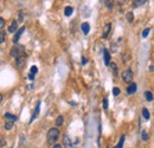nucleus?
<instances>
[{
	"label": "nucleus",
	"mask_w": 154,
	"mask_h": 148,
	"mask_svg": "<svg viewBox=\"0 0 154 148\" xmlns=\"http://www.w3.org/2000/svg\"><path fill=\"white\" fill-rule=\"evenodd\" d=\"M126 18H127V21L128 23H133L134 21V14H133V12H128Z\"/></svg>",
	"instance_id": "obj_21"
},
{
	"label": "nucleus",
	"mask_w": 154,
	"mask_h": 148,
	"mask_svg": "<svg viewBox=\"0 0 154 148\" xmlns=\"http://www.w3.org/2000/svg\"><path fill=\"white\" fill-rule=\"evenodd\" d=\"M111 31V24H106V26H104V30H103V33H102V38L103 39H107L108 38V36Z\"/></svg>",
	"instance_id": "obj_10"
},
{
	"label": "nucleus",
	"mask_w": 154,
	"mask_h": 148,
	"mask_svg": "<svg viewBox=\"0 0 154 148\" xmlns=\"http://www.w3.org/2000/svg\"><path fill=\"white\" fill-rule=\"evenodd\" d=\"M52 148H63V146L62 145H55Z\"/></svg>",
	"instance_id": "obj_34"
},
{
	"label": "nucleus",
	"mask_w": 154,
	"mask_h": 148,
	"mask_svg": "<svg viewBox=\"0 0 154 148\" xmlns=\"http://www.w3.org/2000/svg\"><path fill=\"white\" fill-rule=\"evenodd\" d=\"M59 138V129L58 128H50L46 135V140L50 145L55 143Z\"/></svg>",
	"instance_id": "obj_1"
},
{
	"label": "nucleus",
	"mask_w": 154,
	"mask_h": 148,
	"mask_svg": "<svg viewBox=\"0 0 154 148\" xmlns=\"http://www.w3.org/2000/svg\"><path fill=\"white\" fill-rule=\"evenodd\" d=\"M18 21H23V13H21V12H19V19H18Z\"/></svg>",
	"instance_id": "obj_32"
},
{
	"label": "nucleus",
	"mask_w": 154,
	"mask_h": 148,
	"mask_svg": "<svg viewBox=\"0 0 154 148\" xmlns=\"http://www.w3.org/2000/svg\"><path fill=\"white\" fill-rule=\"evenodd\" d=\"M149 32H151V29H149V27H146V29L144 30V32H142V38H146V37L149 34Z\"/></svg>",
	"instance_id": "obj_24"
},
{
	"label": "nucleus",
	"mask_w": 154,
	"mask_h": 148,
	"mask_svg": "<svg viewBox=\"0 0 154 148\" xmlns=\"http://www.w3.org/2000/svg\"><path fill=\"white\" fill-rule=\"evenodd\" d=\"M24 139H25L24 136H21V138H20V147H23V143H24Z\"/></svg>",
	"instance_id": "obj_33"
},
{
	"label": "nucleus",
	"mask_w": 154,
	"mask_h": 148,
	"mask_svg": "<svg viewBox=\"0 0 154 148\" xmlns=\"http://www.w3.org/2000/svg\"><path fill=\"white\" fill-rule=\"evenodd\" d=\"M87 63H88V60H87V58H85V57H82V64H83V65H85Z\"/></svg>",
	"instance_id": "obj_31"
},
{
	"label": "nucleus",
	"mask_w": 154,
	"mask_h": 148,
	"mask_svg": "<svg viewBox=\"0 0 154 148\" xmlns=\"http://www.w3.org/2000/svg\"><path fill=\"white\" fill-rule=\"evenodd\" d=\"M24 31H25V26H24V27H20V29L14 33V37H13V39H12V42H13L14 44H17V43L19 42V39H20L21 34L24 33Z\"/></svg>",
	"instance_id": "obj_7"
},
{
	"label": "nucleus",
	"mask_w": 154,
	"mask_h": 148,
	"mask_svg": "<svg viewBox=\"0 0 154 148\" xmlns=\"http://www.w3.org/2000/svg\"><path fill=\"white\" fill-rule=\"evenodd\" d=\"M81 29H82V32L84 34H88L89 31H90V25H89V23H82Z\"/></svg>",
	"instance_id": "obj_12"
},
{
	"label": "nucleus",
	"mask_w": 154,
	"mask_h": 148,
	"mask_svg": "<svg viewBox=\"0 0 154 148\" xmlns=\"http://www.w3.org/2000/svg\"><path fill=\"white\" fill-rule=\"evenodd\" d=\"M72 13H74V7L67 6L65 8H64V14H65V17H70Z\"/></svg>",
	"instance_id": "obj_14"
},
{
	"label": "nucleus",
	"mask_w": 154,
	"mask_h": 148,
	"mask_svg": "<svg viewBox=\"0 0 154 148\" xmlns=\"http://www.w3.org/2000/svg\"><path fill=\"white\" fill-rule=\"evenodd\" d=\"M10 55H11V57H13V58H18L19 56L25 55V47L23 45H17L16 44L11 49Z\"/></svg>",
	"instance_id": "obj_2"
},
{
	"label": "nucleus",
	"mask_w": 154,
	"mask_h": 148,
	"mask_svg": "<svg viewBox=\"0 0 154 148\" xmlns=\"http://www.w3.org/2000/svg\"><path fill=\"white\" fill-rule=\"evenodd\" d=\"M141 139H142V141H147L148 140V134H147V132H145V130L141 132Z\"/></svg>",
	"instance_id": "obj_23"
},
{
	"label": "nucleus",
	"mask_w": 154,
	"mask_h": 148,
	"mask_svg": "<svg viewBox=\"0 0 154 148\" xmlns=\"http://www.w3.org/2000/svg\"><path fill=\"white\" fill-rule=\"evenodd\" d=\"M148 0H134V7H140V6H144Z\"/></svg>",
	"instance_id": "obj_17"
},
{
	"label": "nucleus",
	"mask_w": 154,
	"mask_h": 148,
	"mask_svg": "<svg viewBox=\"0 0 154 148\" xmlns=\"http://www.w3.org/2000/svg\"><path fill=\"white\" fill-rule=\"evenodd\" d=\"M120 92H121V90H120L119 88H116V87H115V88L113 89V95H114V96H119Z\"/></svg>",
	"instance_id": "obj_25"
},
{
	"label": "nucleus",
	"mask_w": 154,
	"mask_h": 148,
	"mask_svg": "<svg viewBox=\"0 0 154 148\" xmlns=\"http://www.w3.org/2000/svg\"><path fill=\"white\" fill-rule=\"evenodd\" d=\"M121 78L124 83L127 84H131L132 81H133V71L131 69H126L122 73H121Z\"/></svg>",
	"instance_id": "obj_3"
},
{
	"label": "nucleus",
	"mask_w": 154,
	"mask_h": 148,
	"mask_svg": "<svg viewBox=\"0 0 154 148\" xmlns=\"http://www.w3.org/2000/svg\"><path fill=\"white\" fill-rule=\"evenodd\" d=\"M63 145L65 146L67 148H76V147L74 146L72 141L70 140V138H69V135H68V134H65V135L63 136Z\"/></svg>",
	"instance_id": "obj_5"
},
{
	"label": "nucleus",
	"mask_w": 154,
	"mask_h": 148,
	"mask_svg": "<svg viewBox=\"0 0 154 148\" xmlns=\"http://www.w3.org/2000/svg\"><path fill=\"white\" fill-rule=\"evenodd\" d=\"M145 98L148 101V102H152L154 100V96H153V92L152 91H145Z\"/></svg>",
	"instance_id": "obj_15"
},
{
	"label": "nucleus",
	"mask_w": 154,
	"mask_h": 148,
	"mask_svg": "<svg viewBox=\"0 0 154 148\" xmlns=\"http://www.w3.org/2000/svg\"><path fill=\"white\" fill-rule=\"evenodd\" d=\"M151 71H154V65H151Z\"/></svg>",
	"instance_id": "obj_35"
},
{
	"label": "nucleus",
	"mask_w": 154,
	"mask_h": 148,
	"mask_svg": "<svg viewBox=\"0 0 154 148\" xmlns=\"http://www.w3.org/2000/svg\"><path fill=\"white\" fill-rule=\"evenodd\" d=\"M5 119L8 120V121H13V122H16L18 117H17L16 115H13V114H11V113L7 112V113H5Z\"/></svg>",
	"instance_id": "obj_13"
},
{
	"label": "nucleus",
	"mask_w": 154,
	"mask_h": 148,
	"mask_svg": "<svg viewBox=\"0 0 154 148\" xmlns=\"http://www.w3.org/2000/svg\"><path fill=\"white\" fill-rule=\"evenodd\" d=\"M109 66L113 69V71H114V75H115V76H119V72H118V65L115 64V63H113V62H110Z\"/></svg>",
	"instance_id": "obj_20"
},
{
	"label": "nucleus",
	"mask_w": 154,
	"mask_h": 148,
	"mask_svg": "<svg viewBox=\"0 0 154 148\" xmlns=\"http://www.w3.org/2000/svg\"><path fill=\"white\" fill-rule=\"evenodd\" d=\"M39 112H41V101H38L37 104H36L34 112H33V114H32V116H31V119H30V123H32V122L37 119V116H38V114H39Z\"/></svg>",
	"instance_id": "obj_6"
},
{
	"label": "nucleus",
	"mask_w": 154,
	"mask_h": 148,
	"mask_svg": "<svg viewBox=\"0 0 154 148\" xmlns=\"http://www.w3.org/2000/svg\"><path fill=\"white\" fill-rule=\"evenodd\" d=\"M142 116L146 119V120H149L151 119V114H149V110L147 108H142Z\"/></svg>",
	"instance_id": "obj_18"
},
{
	"label": "nucleus",
	"mask_w": 154,
	"mask_h": 148,
	"mask_svg": "<svg viewBox=\"0 0 154 148\" xmlns=\"http://www.w3.org/2000/svg\"><path fill=\"white\" fill-rule=\"evenodd\" d=\"M4 26H5V19L1 17L0 18V27H1V30H4Z\"/></svg>",
	"instance_id": "obj_28"
},
{
	"label": "nucleus",
	"mask_w": 154,
	"mask_h": 148,
	"mask_svg": "<svg viewBox=\"0 0 154 148\" xmlns=\"http://www.w3.org/2000/svg\"><path fill=\"white\" fill-rule=\"evenodd\" d=\"M103 109L104 110L108 109V100H107V98H103Z\"/></svg>",
	"instance_id": "obj_29"
},
{
	"label": "nucleus",
	"mask_w": 154,
	"mask_h": 148,
	"mask_svg": "<svg viewBox=\"0 0 154 148\" xmlns=\"http://www.w3.org/2000/svg\"><path fill=\"white\" fill-rule=\"evenodd\" d=\"M28 76H29V79H30V81H34V73L30 72L29 75H28Z\"/></svg>",
	"instance_id": "obj_30"
},
{
	"label": "nucleus",
	"mask_w": 154,
	"mask_h": 148,
	"mask_svg": "<svg viewBox=\"0 0 154 148\" xmlns=\"http://www.w3.org/2000/svg\"><path fill=\"white\" fill-rule=\"evenodd\" d=\"M124 139H126V136H124V135H122V136H121V139H120V141H119V143H118L116 146H115L114 148H122V147H123V142H124Z\"/></svg>",
	"instance_id": "obj_22"
},
{
	"label": "nucleus",
	"mask_w": 154,
	"mask_h": 148,
	"mask_svg": "<svg viewBox=\"0 0 154 148\" xmlns=\"http://www.w3.org/2000/svg\"><path fill=\"white\" fill-rule=\"evenodd\" d=\"M103 59H104V64L109 65L110 64V53L107 49H103Z\"/></svg>",
	"instance_id": "obj_11"
},
{
	"label": "nucleus",
	"mask_w": 154,
	"mask_h": 148,
	"mask_svg": "<svg viewBox=\"0 0 154 148\" xmlns=\"http://www.w3.org/2000/svg\"><path fill=\"white\" fill-rule=\"evenodd\" d=\"M63 123H64V117H63L62 115L57 116V119H56V126H57V127H60Z\"/></svg>",
	"instance_id": "obj_19"
},
{
	"label": "nucleus",
	"mask_w": 154,
	"mask_h": 148,
	"mask_svg": "<svg viewBox=\"0 0 154 148\" xmlns=\"http://www.w3.org/2000/svg\"><path fill=\"white\" fill-rule=\"evenodd\" d=\"M13 126H14V122H13V121L6 120V122H5V129H6V130H11L12 128H13Z\"/></svg>",
	"instance_id": "obj_16"
},
{
	"label": "nucleus",
	"mask_w": 154,
	"mask_h": 148,
	"mask_svg": "<svg viewBox=\"0 0 154 148\" xmlns=\"http://www.w3.org/2000/svg\"><path fill=\"white\" fill-rule=\"evenodd\" d=\"M30 72H32V73H34V75H36V73L38 72V68H37L36 65H33V66H31V70H30Z\"/></svg>",
	"instance_id": "obj_27"
},
{
	"label": "nucleus",
	"mask_w": 154,
	"mask_h": 148,
	"mask_svg": "<svg viewBox=\"0 0 154 148\" xmlns=\"http://www.w3.org/2000/svg\"><path fill=\"white\" fill-rule=\"evenodd\" d=\"M5 38H6V33H5V31L4 30H1V39H0V43H4L5 42Z\"/></svg>",
	"instance_id": "obj_26"
},
{
	"label": "nucleus",
	"mask_w": 154,
	"mask_h": 148,
	"mask_svg": "<svg viewBox=\"0 0 154 148\" xmlns=\"http://www.w3.org/2000/svg\"><path fill=\"white\" fill-rule=\"evenodd\" d=\"M25 60H26V53L19 56L18 58H16V64H17L18 69H23V66L25 65Z\"/></svg>",
	"instance_id": "obj_4"
},
{
	"label": "nucleus",
	"mask_w": 154,
	"mask_h": 148,
	"mask_svg": "<svg viewBox=\"0 0 154 148\" xmlns=\"http://www.w3.org/2000/svg\"><path fill=\"white\" fill-rule=\"evenodd\" d=\"M136 89H138V85H136L135 83H131V84L127 87L126 92H127L128 95H133V94H135V92H136Z\"/></svg>",
	"instance_id": "obj_9"
},
{
	"label": "nucleus",
	"mask_w": 154,
	"mask_h": 148,
	"mask_svg": "<svg viewBox=\"0 0 154 148\" xmlns=\"http://www.w3.org/2000/svg\"><path fill=\"white\" fill-rule=\"evenodd\" d=\"M18 21L17 20H12L11 24H10V26H8V32L10 33H16L18 31Z\"/></svg>",
	"instance_id": "obj_8"
}]
</instances>
